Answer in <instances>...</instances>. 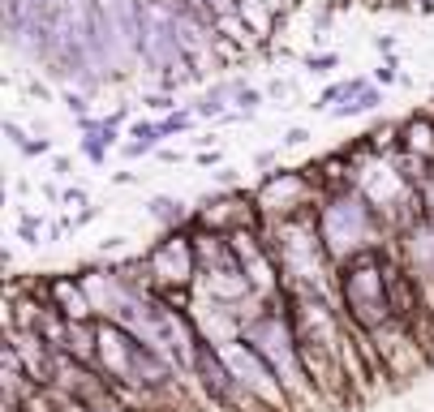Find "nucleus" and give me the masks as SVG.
<instances>
[{
    "mask_svg": "<svg viewBox=\"0 0 434 412\" xmlns=\"http://www.w3.org/2000/svg\"><path fill=\"white\" fill-rule=\"evenodd\" d=\"M387 267H392V253L387 249H370V253L348 258V262L336 271L344 318H348V326L357 335H382L387 326H396Z\"/></svg>",
    "mask_w": 434,
    "mask_h": 412,
    "instance_id": "obj_1",
    "label": "nucleus"
},
{
    "mask_svg": "<svg viewBox=\"0 0 434 412\" xmlns=\"http://www.w3.org/2000/svg\"><path fill=\"white\" fill-rule=\"evenodd\" d=\"M254 202H258V215L263 223H279V219H297V215H314L323 189L318 180L310 176V168L301 172H275L267 176L258 189H254Z\"/></svg>",
    "mask_w": 434,
    "mask_h": 412,
    "instance_id": "obj_2",
    "label": "nucleus"
},
{
    "mask_svg": "<svg viewBox=\"0 0 434 412\" xmlns=\"http://www.w3.org/2000/svg\"><path fill=\"white\" fill-rule=\"evenodd\" d=\"M82 202H86L82 189H69V193H65V206H82Z\"/></svg>",
    "mask_w": 434,
    "mask_h": 412,
    "instance_id": "obj_3",
    "label": "nucleus"
}]
</instances>
